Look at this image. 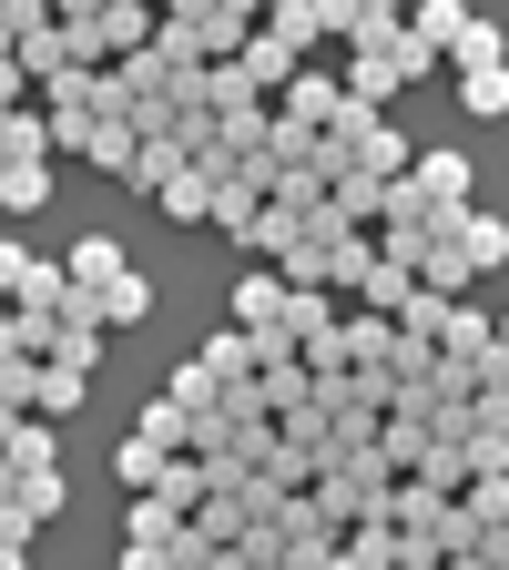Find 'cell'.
Segmentation results:
<instances>
[{"instance_id": "cell-2", "label": "cell", "mask_w": 509, "mask_h": 570, "mask_svg": "<svg viewBox=\"0 0 509 570\" xmlns=\"http://www.w3.org/2000/svg\"><path fill=\"white\" fill-rule=\"evenodd\" d=\"M82 164H92V174H112V184L143 164V132H133V112H92V132H82Z\"/></svg>"}, {"instance_id": "cell-37", "label": "cell", "mask_w": 509, "mask_h": 570, "mask_svg": "<svg viewBox=\"0 0 509 570\" xmlns=\"http://www.w3.org/2000/svg\"><path fill=\"white\" fill-rule=\"evenodd\" d=\"M21 265H31V245H11V235H0V306H11V285H21Z\"/></svg>"}, {"instance_id": "cell-9", "label": "cell", "mask_w": 509, "mask_h": 570, "mask_svg": "<svg viewBox=\"0 0 509 570\" xmlns=\"http://www.w3.org/2000/svg\"><path fill=\"white\" fill-rule=\"evenodd\" d=\"M61 275L82 285V296H102V285L123 275V245H112V235H82V245H61Z\"/></svg>"}, {"instance_id": "cell-44", "label": "cell", "mask_w": 509, "mask_h": 570, "mask_svg": "<svg viewBox=\"0 0 509 570\" xmlns=\"http://www.w3.org/2000/svg\"><path fill=\"white\" fill-rule=\"evenodd\" d=\"M0 61H11V21H0Z\"/></svg>"}, {"instance_id": "cell-35", "label": "cell", "mask_w": 509, "mask_h": 570, "mask_svg": "<svg viewBox=\"0 0 509 570\" xmlns=\"http://www.w3.org/2000/svg\"><path fill=\"white\" fill-rule=\"evenodd\" d=\"M133 428H143V439H164V449H184V428H194V417H184V407H174V397H154V407H143V417H133Z\"/></svg>"}, {"instance_id": "cell-45", "label": "cell", "mask_w": 509, "mask_h": 570, "mask_svg": "<svg viewBox=\"0 0 509 570\" xmlns=\"http://www.w3.org/2000/svg\"><path fill=\"white\" fill-rule=\"evenodd\" d=\"M499 346H509V316H499Z\"/></svg>"}, {"instance_id": "cell-11", "label": "cell", "mask_w": 509, "mask_h": 570, "mask_svg": "<svg viewBox=\"0 0 509 570\" xmlns=\"http://www.w3.org/2000/svg\"><path fill=\"white\" fill-rule=\"evenodd\" d=\"M214 174H225V164H184V174H174L154 204L174 214V225H204V214H214Z\"/></svg>"}, {"instance_id": "cell-10", "label": "cell", "mask_w": 509, "mask_h": 570, "mask_svg": "<svg viewBox=\"0 0 509 570\" xmlns=\"http://www.w3.org/2000/svg\"><path fill=\"white\" fill-rule=\"evenodd\" d=\"M61 296H71L61 255H31V265H21V285H11V306H21V316H61Z\"/></svg>"}, {"instance_id": "cell-18", "label": "cell", "mask_w": 509, "mask_h": 570, "mask_svg": "<svg viewBox=\"0 0 509 570\" xmlns=\"http://www.w3.org/2000/svg\"><path fill=\"white\" fill-rule=\"evenodd\" d=\"M164 459H184V449H164V439H143V428H133V439L112 449V479H123V489H154V479H164Z\"/></svg>"}, {"instance_id": "cell-30", "label": "cell", "mask_w": 509, "mask_h": 570, "mask_svg": "<svg viewBox=\"0 0 509 570\" xmlns=\"http://www.w3.org/2000/svg\"><path fill=\"white\" fill-rule=\"evenodd\" d=\"M204 367H214V387H245V377H255V336H245V326H235V336H214V346H204Z\"/></svg>"}, {"instance_id": "cell-22", "label": "cell", "mask_w": 509, "mask_h": 570, "mask_svg": "<svg viewBox=\"0 0 509 570\" xmlns=\"http://www.w3.org/2000/svg\"><path fill=\"white\" fill-rule=\"evenodd\" d=\"M388 336H398V326H388V316H368V306H356V316L336 326V346H346V367H388Z\"/></svg>"}, {"instance_id": "cell-21", "label": "cell", "mask_w": 509, "mask_h": 570, "mask_svg": "<svg viewBox=\"0 0 509 570\" xmlns=\"http://www.w3.org/2000/svg\"><path fill=\"white\" fill-rule=\"evenodd\" d=\"M489 336H499V326H489V316H479V306L459 296V306H449V326H439V356H459V367H479V346H489Z\"/></svg>"}, {"instance_id": "cell-5", "label": "cell", "mask_w": 509, "mask_h": 570, "mask_svg": "<svg viewBox=\"0 0 509 570\" xmlns=\"http://www.w3.org/2000/svg\"><path fill=\"white\" fill-rule=\"evenodd\" d=\"M306 225H316V214H296V204H255V225H245L235 255H275V265H285V255L306 245Z\"/></svg>"}, {"instance_id": "cell-20", "label": "cell", "mask_w": 509, "mask_h": 570, "mask_svg": "<svg viewBox=\"0 0 509 570\" xmlns=\"http://www.w3.org/2000/svg\"><path fill=\"white\" fill-rule=\"evenodd\" d=\"M82 367H51V356H41V377H31V417H71V407H82Z\"/></svg>"}, {"instance_id": "cell-13", "label": "cell", "mask_w": 509, "mask_h": 570, "mask_svg": "<svg viewBox=\"0 0 509 570\" xmlns=\"http://www.w3.org/2000/svg\"><path fill=\"white\" fill-rule=\"evenodd\" d=\"M408 296H418V275H408V265H398V255H378V265H368V275H356V306H368V316H398V306H408Z\"/></svg>"}, {"instance_id": "cell-27", "label": "cell", "mask_w": 509, "mask_h": 570, "mask_svg": "<svg viewBox=\"0 0 509 570\" xmlns=\"http://www.w3.org/2000/svg\"><path fill=\"white\" fill-rule=\"evenodd\" d=\"M0 356H51V316H21V306H0Z\"/></svg>"}, {"instance_id": "cell-42", "label": "cell", "mask_w": 509, "mask_h": 570, "mask_svg": "<svg viewBox=\"0 0 509 570\" xmlns=\"http://www.w3.org/2000/svg\"><path fill=\"white\" fill-rule=\"evenodd\" d=\"M398 570H449V560H398Z\"/></svg>"}, {"instance_id": "cell-28", "label": "cell", "mask_w": 509, "mask_h": 570, "mask_svg": "<svg viewBox=\"0 0 509 570\" xmlns=\"http://www.w3.org/2000/svg\"><path fill=\"white\" fill-rule=\"evenodd\" d=\"M459 102H469L479 122H499V112H509V61H489V71H459Z\"/></svg>"}, {"instance_id": "cell-33", "label": "cell", "mask_w": 509, "mask_h": 570, "mask_svg": "<svg viewBox=\"0 0 509 570\" xmlns=\"http://www.w3.org/2000/svg\"><path fill=\"white\" fill-rule=\"evenodd\" d=\"M0 204H11V214L51 204V164H0Z\"/></svg>"}, {"instance_id": "cell-19", "label": "cell", "mask_w": 509, "mask_h": 570, "mask_svg": "<svg viewBox=\"0 0 509 570\" xmlns=\"http://www.w3.org/2000/svg\"><path fill=\"white\" fill-rule=\"evenodd\" d=\"M316 469H326V449H306V439H285V428H275L265 479H275V489H316Z\"/></svg>"}, {"instance_id": "cell-8", "label": "cell", "mask_w": 509, "mask_h": 570, "mask_svg": "<svg viewBox=\"0 0 509 570\" xmlns=\"http://www.w3.org/2000/svg\"><path fill=\"white\" fill-rule=\"evenodd\" d=\"M0 469H11V479H41V469H61V439H51V417H21L11 439H0Z\"/></svg>"}, {"instance_id": "cell-17", "label": "cell", "mask_w": 509, "mask_h": 570, "mask_svg": "<svg viewBox=\"0 0 509 570\" xmlns=\"http://www.w3.org/2000/svg\"><path fill=\"white\" fill-rule=\"evenodd\" d=\"M184 530V510H174V499H154V489H133V510H123V540H143V550H164Z\"/></svg>"}, {"instance_id": "cell-3", "label": "cell", "mask_w": 509, "mask_h": 570, "mask_svg": "<svg viewBox=\"0 0 509 570\" xmlns=\"http://www.w3.org/2000/svg\"><path fill=\"white\" fill-rule=\"evenodd\" d=\"M439 235H449V245H459L479 275H499V265H509V225H499V214H479V204H469V214H449Z\"/></svg>"}, {"instance_id": "cell-36", "label": "cell", "mask_w": 509, "mask_h": 570, "mask_svg": "<svg viewBox=\"0 0 509 570\" xmlns=\"http://www.w3.org/2000/svg\"><path fill=\"white\" fill-rule=\"evenodd\" d=\"M61 499H71V489H61V469H41V479H21V510H31V520H51V510H61Z\"/></svg>"}, {"instance_id": "cell-34", "label": "cell", "mask_w": 509, "mask_h": 570, "mask_svg": "<svg viewBox=\"0 0 509 570\" xmlns=\"http://www.w3.org/2000/svg\"><path fill=\"white\" fill-rule=\"evenodd\" d=\"M154 499H174V510L194 520V510H204V459H164V479H154Z\"/></svg>"}, {"instance_id": "cell-4", "label": "cell", "mask_w": 509, "mask_h": 570, "mask_svg": "<svg viewBox=\"0 0 509 570\" xmlns=\"http://www.w3.org/2000/svg\"><path fill=\"white\" fill-rule=\"evenodd\" d=\"M275 316H285V275L275 265H245L235 275V326L245 336H275Z\"/></svg>"}, {"instance_id": "cell-39", "label": "cell", "mask_w": 509, "mask_h": 570, "mask_svg": "<svg viewBox=\"0 0 509 570\" xmlns=\"http://www.w3.org/2000/svg\"><path fill=\"white\" fill-rule=\"evenodd\" d=\"M0 102H31V71L21 61H0Z\"/></svg>"}, {"instance_id": "cell-23", "label": "cell", "mask_w": 509, "mask_h": 570, "mask_svg": "<svg viewBox=\"0 0 509 570\" xmlns=\"http://www.w3.org/2000/svg\"><path fill=\"white\" fill-rule=\"evenodd\" d=\"M92 306H102V326H143V316H154V285H143V275L123 265V275L102 285V296H92Z\"/></svg>"}, {"instance_id": "cell-41", "label": "cell", "mask_w": 509, "mask_h": 570, "mask_svg": "<svg viewBox=\"0 0 509 570\" xmlns=\"http://www.w3.org/2000/svg\"><path fill=\"white\" fill-rule=\"evenodd\" d=\"M0 570H31V550H0Z\"/></svg>"}, {"instance_id": "cell-7", "label": "cell", "mask_w": 509, "mask_h": 570, "mask_svg": "<svg viewBox=\"0 0 509 570\" xmlns=\"http://www.w3.org/2000/svg\"><path fill=\"white\" fill-rule=\"evenodd\" d=\"M408 184L439 204V214H459V204H469V154H449V142H439V154H418V164H408Z\"/></svg>"}, {"instance_id": "cell-29", "label": "cell", "mask_w": 509, "mask_h": 570, "mask_svg": "<svg viewBox=\"0 0 509 570\" xmlns=\"http://www.w3.org/2000/svg\"><path fill=\"white\" fill-rule=\"evenodd\" d=\"M164 397H174L184 417H204V407H214V397H225V387H214V367H204V356H184V367L164 377Z\"/></svg>"}, {"instance_id": "cell-25", "label": "cell", "mask_w": 509, "mask_h": 570, "mask_svg": "<svg viewBox=\"0 0 509 570\" xmlns=\"http://www.w3.org/2000/svg\"><path fill=\"white\" fill-rule=\"evenodd\" d=\"M439 510H449V489H428V479H398V489H388V520H398V530H428Z\"/></svg>"}, {"instance_id": "cell-1", "label": "cell", "mask_w": 509, "mask_h": 570, "mask_svg": "<svg viewBox=\"0 0 509 570\" xmlns=\"http://www.w3.org/2000/svg\"><path fill=\"white\" fill-rule=\"evenodd\" d=\"M336 102H346V82H336V71H296V82L275 92V122H296V132H326V122H336Z\"/></svg>"}, {"instance_id": "cell-38", "label": "cell", "mask_w": 509, "mask_h": 570, "mask_svg": "<svg viewBox=\"0 0 509 570\" xmlns=\"http://www.w3.org/2000/svg\"><path fill=\"white\" fill-rule=\"evenodd\" d=\"M316 21H326V41H346L356 31V0H316Z\"/></svg>"}, {"instance_id": "cell-31", "label": "cell", "mask_w": 509, "mask_h": 570, "mask_svg": "<svg viewBox=\"0 0 509 570\" xmlns=\"http://www.w3.org/2000/svg\"><path fill=\"white\" fill-rule=\"evenodd\" d=\"M449 306H459V296H428V285H418V296L398 306V336H418V346H439V326H449Z\"/></svg>"}, {"instance_id": "cell-14", "label": "cell", "mask_w": 509, "mask_h": 570, "mask_svg": "<svg viewBox=\"0 0 509 570\" xmlns=\"http://www.w3.org/2000/svg\"><path fill=\"white\" fill-rule=\"evenodd\" d=\"M408 479H428V489H449V499H459V489L479 479V459H469V439H428V459H418Z\"/></svg>"}, {"instance_id": "cell-15", "label": "cell", "mask_w": 509, "mask_h": 570, "mask_svg": "<svg viewBox=\"0 0 509 570\" xmlns=\"http://www.w3.org/2000/svg\"><path fill=\"white\" fill-rule=\"evenodd\" d=\"M408 31H418L428 51H439V61H449V41L469 31V0H408Z\"/></svg>"}, {"instance_id": "cell-6", "label": "cell", "mask_w": 509, "mask_h": 570, "mask_svg": "<svg viewBox=\"0 0 509 570\" xmlns=\"http://www.w3.org/2000/svg\"><path fill=\"white\" fill-rule=\"evenodd\" d=\"M235 71H245V82H255V92H285V82H296V71H306V61H296V51H285V41H275V31L255 21V31H245V51H235Z\"/></svg>"}, {"instance_id": "cell-12", "label": "cell", "mask_w": 509, "mask_h": 570, "mask_svg": "<svg viewBox=\"0 0 509 570\" xmlns=\"http://www.w3.org/2000/svg\"><path fill=\"white\" fill-rule=\"evenodd\" d=\"M336 82H346V102L388 112V92H398V61H388V51H346V71H336Z\"/></svg>"}, {"instance_id": "cell-26", "label": "cell", "mask_w": 509, "mask_h": 570, "mask_svg": "<svg viewBox=\"0 0 509 570\" xmlns=\"http://www.w3.org/2000/svg\"><path fill=\"white\" fill-rule=\"evenodd\" d=\"M449 61H459V71H489V61H509V41H499V21H489V11H469V31L449 41Z\"/></svg>"}, {"instance_id": "cell-43", "label": "cell", "mask_w": 509, "mask_h": 570, "mask_svg": "<svg viewBox=\"0 0 509 570\" xmlns=\"http://www.w3.org/2000/svg\"><path fill=\"white\" fill-rule=\"evenodd\" d=\"M255 11H296V0H255Z\"/></svg>"}, {"instance_id": "cell-40", "label": "cell", "mask_w": 509, "mask_h": 570, "mask_svg": "<svg viewBox=\"0 0 509 570\" xmlns=\"http://www.w3.org/2000/svg\"><path fill=\"white\" fill-rule=\"evenodd\" d=\"M112 570H164V550H143V540H123V560Z\"/></svg>"}, {"instance_id": "cell-16", "label": "cell", "mask_w": 509, "mask_h": 570, "mask_svg": "<svg viewBox=\"0 0 509 570\" xmlns=\"http://www.w3.org/2000/svg\"><path fill=\"white\" fill-rule=\"evenodd\" d=\"M255 102H265V92L245 82L235 61H204V112H214V122H235V112H255Z\"/></svg>"}, {"instance_id": "cell-32", "label": "cell", "mask_w": 509, "mask_h": 570, "mask_svg": "<svg viewBox=\"0 0 509 570\" xmlns=\"http://www.w3.org/2000/svg\"><path fill=\"white\" fill-rule=\"evenodd\" d=\"M265 31H275L285 51H296V61H306V51L326 41V21H316V0H296V11H265Z\"/></svg>"}, {"instance_id": "cell-24", "label": "cell", "mask_w": 509, "mask_h": 570, "mask_svg": "<svg viewBox=\"0 0 509 570\" xmlns=\"http://www.w3.org/2000/svg\"><path fill=\"white\" fill-rule=\"evenodd\" d=\"M336 550H346L356 570H398V520H356V530H346Z\"/></svg>"}]
</instances>
